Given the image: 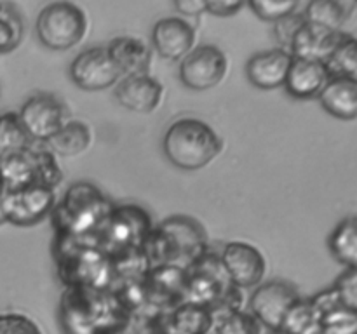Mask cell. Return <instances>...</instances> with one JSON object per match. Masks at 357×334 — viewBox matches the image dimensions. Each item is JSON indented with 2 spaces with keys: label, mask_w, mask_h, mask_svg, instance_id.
I'll use <instances>...</instances> for the list:
<instances>
[{
  "label": "cell",
  "mask_w": 357,
  "mask_h": 334,
  "mask_svg": "<svg viewBox=\"0 0 357 334\" xmlns=\"http://www.w3.org/2000/svg\"><path fill=\"white\" fill-rule=\"evenodd\" d=\"M162 150L173 166L185 170H197L220 155L222 138L208 122L185 117L167 127Z\"/></svg>",
  "instance_id": "cell-1"
},
{
  "label": "cell",
  "mask_w": 357,
  "mask_h": 334,
  "mask_svg": "<svg viewBox=\"0 0 357 334\" xmlns=\"http://www.w3.org/2000/svg\"><path fill=\"white\" fill-rule=\"evenodd\" d=\"M61 177L56 157L47 148L35 150L30 146L0 157V183L6 190L26 184H44L54 190Z\"/></svg>",
  "instance_id": "cell-2"
},
{
  "label": "cell",
  "mask_w": 357,
  "mask_h": 334,
  "mask_svg": "<svg viewBox=\"0 0 357 334\" xmlns=\"http://www.w3.org/2000/svg\"><path fill=\"white\" fill-rule=\"evenodd\" d=\"M86 13L72 2H52L37 17L38 40L52 51H68L75 47L87 33Z\"/></svg>",
  "instance_id": "cell-3"
},
{
  "label": "cell",
  "mask_w": 357,
  "mask_h": 334,
  "mask_svg": "<svg viewBox=\"0 0 357 334\" xmlns=\"http://www.w3.org/2000/svg\"><path fill=\"white\" fill-rule=\"evenodd\" d=\"M54 190L44 184H26V186L3 188L2 207L6 221L17 226L37 225L51 214L54 207Z\"/></svg>",
  "instance_id": "cell-4"
},
{
  "label": "cell",
  "mask_w": 357,
  "mask_h": 334,
  "mask_svg": "<svg viewBox=\"0 0 357 334\" xmlns=\"http://www.w3.org/2000/svg\"><path fill=\"white\" fill-rule=\"evenodd\" d=\"M229 72L227 54L216 45L194 47L180 63V80L194 90H208L218 86Z\"/></svg>",
  "instance_id": "cell-5"
},
{
  "label": "cell",
  "mask_w": 357,
  "mask_h": 334,
  "mask_svg": "<svg viewBox=\"0 0 357 334\" xmlns=\"http://www.w3.org/2000/svg\"><path fill=\"white\" fill-rule=\"evenodd\" d=\"M300 299L298 291L284 280H268L258 285L250 299L251 312L258 322L271 331H281L286 313Z\"/></svg>",
  "instance_id": "cell-6"
},
{
  "label": "cell",
  "mask_w": 357,
  "mask_h": 334,
  "mask_svg": "<svg viewBox=\"0 0 357 334\" xmlns=\"http://www.w3.org/2000/svg\"><path fill=\"white\" fill-rule=\"evenodd\" d=\"M21 124L26 129L31 141H47L65 124L66 111L58 97L52 94H33L17 111Z\"/></svg>",
  "instance_id": "cell-7"
},
{
  "label": "cell",
  "mask_w": 357,
  "mask_h": 334,
  "mask_svg": "<svg viewBox=\"0 0 357 334\" xmlns=\"http://www.w3.org/2000/svg\"><path fill=\"white\" fill-rule=\"evenodd\" d=\"M70 77L84 90H103L121 80L122 72L108 54L107 47H91L75 56Z\"/></svg>",
  "instance_id": "cell-8"
},
{
  "label": "cell",
  "mask_w": 357,
  "mask_h": 334,
  "mask_svg": "<svg viewBox=\"0 0 357 334\" xmlns=\"http://www.w3.org/2000/svg\"><path fill=\"white\" fill-rule=\"evenodd\" d=\"M222 267L237 287H253L264 280L267 261L257 246L234 240L223 247Z\"/></svg>",
  "instance_id": "cell-9"
},
{
  "label": "cell",
  "mask_w": 357,
  "mask_h": 334,
  "mask_svg": "<svg viewBox=\"0 0 357 334\" xmlns=\"http://www.w3.org/2000/svg\"><path fill=\"white\" fill-rule=\"evenodd\" d=\"M164 86L149 73L122 77L115 87V97L128 110L150 113L162 101Z\"/></svg>",
  "instance_id": "cell-10"
},
{
  "label": "cell",
  "mask_w": 357,
  "mask_h": 334,
  "mask_svg": "<svg viewBox=\"0 0 357 334\" xmlns=\"http://www.w3.org/2000/svg\"><path fill=\"white\" fill-rule=\"evenodd\" d=\"M291 63L293 56L286 49H267L257 52L246 63L248 80L258 89H278L284 86Z\"/></svg>",
  "instance_id": "cell-11"
},
{
  "label": "cell",
  "mask_w": 357,
  "mask_h": 334,
  "mask_svg": "<svg viewBox=\"0 0 357 334\" xmlns=\"http://www.w3.org/2000/svg\"><path fill=\"white\" fill-rule=\"evenodd\" d=\"M195 30L187 19L169 16L155 23L152 30L153 47L166 59H183L195 47Z\"/></svg>",
  "instance_id": "cell-12"
},
{
  "label": "cell",
  "mask_w": 357,
  "mask_h": 334,
  "mask_svg": "<svg viewBox=\"0 0 357 334\" xmlns=\"http://www.w3.org/2000/svg\"><path fill=\"white\" fill-rule=\"evenodd\" d=\"M345 35H347L345 31H331L305 23L293 38L289 52L296 59H312V61L324 63L337 49V45L344 40Z\"/></svg>",
  "instance_id": "cell-13"
},
{
  "label": "cell",
  "mask_w": 357,
  "mask_h": 334,
  "mask_svg": "<svg viewBox=\"0 0 357 334\" xmlns=\"http://www.w3.org/2000/svg\"><path fill=\"white\" fill-rule=\"evenodd\" d=\"M328 80H330V73L324 63L293 58L284 87L296 100H310V97L319 96Z\"/></svg>",
  "instance_id": "cell-14"
},
{
  "label": "cell",
  "mask_w": 357,
  "mask_h": 334,
  "mask_svg": "<svg viewBox=\"0 0 357 334\" xmlns=\"http://www.w3.org/2000/svg\"><path fill=\"white\" fill-rule=\"evenodd\" d=\"M317 97L324 110L340 120H354L357 117V79L333 77Z\"/></svg>",
  "instance_id": "cell-15"
},
{
  "label": "cell",
  "mask_w": 357,
  "mask_h": 334,
  "mask_svg": "<svg viewBox=\"0 0 357 334\" xmlns=\"http://www.w3.org/2000/svg\"><path fill=\"white\" fill-rule=\"evenodd\" d=\"M107 51L122 75H139L145 73L152 61L149 45L136 37H117L107 45Z\"/></svg>",
  "instance_id": "cell-16"
},
{
  "label": "cell",
  "mask_w": 357,
  "mask_h": 334,
  "mask_svg": "<svg viewBox=\"0 0 357 334\" xmlns=\"http://www.w3.org/2000/svg\"><path fill=\"white\" fill-rule=\"evenodd\" d=\"M45 145L54 157L82 155L93 145V131L86 122L68 120L45 141Z\"/></svg>",
  "instance_id": "cell-17"
},
{
  "label": "cell",
  "mask_w": 357,
  "mask_h": 334,
  "mask_svg": "<svg viewBox=\"0 0 357 334\" xmlns=\"http://www.w3.org/2000/svg\"><path fill=\"white\" fill-rule=\"evenodd\" d=\"M351 7H354V3L338 2V0H316L307 3L302 14L305 23L331 31H344V24L351 16L349 10Z\"/></svg>",
  "instance_id": "cell-18"
},
{
  "label": "cell",
  "mask_w": 357,
  "mask_h": 334,
  "mask_svg": "<svg viewBox=\"0 0 357 334\" xmlns=\"http://www.w3.org/2000/svg\"><path fill=\"white\" fill-rule=\"evenodd\" d=\"M357 219L356 216L342 219L328 239L331 254L347 268H357Z\"/></svg>",
  "instance_id": "cell-19"
},
{
  "label": "cell",
  "mask_w": 357,
  "mask_h": 334,
  "mask_svg": "<svg viewBox=\"0 0 357 334\" xmlns=\"http://www.w3.org/2000/svg\"><path fill=\"white\" fill-rule=\"evenodd\" d=\"M281 331L286 334H321V315L310 299L300 298L289 308Z\"/></svg>",
  "instance_id": "cell-20"
},
{
  "label": "cell",
  "mask_w": 357,
  "mask_h": 334,
  "mask_svg": "<svg viewBox=\"0 0 357 334\" xmlns=\"http://www.w3.org/2000/svg\"><path fill=\"white\" fill-rule=\"evenodd\" d=\"M330 79L333 77H349L356 79L357 77V45L354 35H345L344 40L337 45L330 58L324 61Z\"/></svg>",
  "instance_id": "cell-21"
},
{
  "label": "cell",
  "mask_w": 357,
  "mask_h": 334,
  "mask_svg": "<svg viewBox=\"0 0 357 334\" xmlns=\"http://www.w3.org/2000/svg\"><path fill=\"white\" fill-rule=\"evenodd\" d=\"M31 143L17 113L0 115V157L30 148Z\"/></svg>",
  "instance_id": "cell-22"
},
{
  "label": "cell",
  "mask_w": 357,
  "mask_h": 334,
  "mask_svg": "<svg viewBox=\"0 0 357 334\" xmlns=\"http://www.w3.org/2000/svg\"><path fill=\"white\" fill-rule=\"evenodd\" d=\"M23 26L17 13L9 6L0 3V52H10L20 45Z\"/></svg>",
  "instance_id": "cell-23"
},
{
  "label": "cell",
  "mask_w": 357,
  "mask_h": 334,
  "mask_svg": "<svg viewBox=\"0 0 357 334\" xmlns=\"http://www.w3.org/2000/svg\"><path fill=\"white\" fill-rule=\"evenodd\" d=\"M321 334H357V312L345 306L328 312L321 319Z\"/></svg>",
  "instance_id": "cell-24"
},
{
  "label": "cell",
  "mask_w": 357,
  "mask_h": 334,
  "mask_svg": "<svg viewBox=\"0 0 357 334\" xmlns=\"http://www.w3.org/2000/svg\"><path fill=\"white\" fill-rule=\"evenodd\" d=\"M298 6L300 2L296 0H251L250 2V7L258 17L272 23L293 14Z\"/></svg>",
  "instance_id": "cell-25"
},
{
  "label": "cell",
  "mask_w": 357,
  "mask_h": 334,
  "mask_svg": "<svg viewBox=\"0 0 357 334\" xmlns=\"http://www.w3.org/2000/svg\"><path fill=\"white\" fill-rule=\"evenodd\" d=\"M216 334H257L258 320L250 313L234 312L220 320Z\"/></svg>",
  "instance_id": "cell-26"
},
{
  "label": "cell",
  "mask_w": 357,
  "mask_h": 334,
  "mask_svg": "<svg viewBox=\"0 0 357 334\" xmlns=\"http://www.w3.org/2000/svg\"><path fill=\"white\" fill-rule=\"evenodd\" d=\"M0 334H44L35 320L23 313H0Z\"/></svg>",
  "instance_id": "cell-27"
},
{
  "label": "cell",
  "mask_w": 357,
  "mask_h": 334,
  "mask_svg": "<svg viewBox=\"0 0 357 334\" xmlns=\"http://www.w3.org/2000/svg\"><path fill=\"white\" fill-rule=\"evenodd\" d=\"M333 289L345 308L357 312V268H347L335 282Z\"/></svg>",
  "instance_id": "cell-28"
},
{
  "label": "cell",
  "mask_w": 357,
  "mask_h": 334,
  "mask_svg": "<svg viewBox=\"0 0 357 334\" xmlns=\"http://www.w3.org/2000/svg\"><path fill=\"white\" fill-rule=\"evenodd\" d=\"M275 26H274V35L279 42H281L282 47L286 51H289L291 47V42L295 38V35L298 33L300 28L305 24V19H303V14L300 13H293L289 16L282 17V19L275 21Z\"/></svg>",
  "instance_id": "cell-29"
},
{
  "label": "cell",
  "mask_w": 357,
  "mask_h": 334,
  "mask_svg": "<svg viewBox=\"0 0 357 334\" xmlns=\"http://www.w3.org/2000/svg\"><path fill=\"white\" fill-rule=\"evenodd\" d=\"M244 6L246 2H237V0H206V13L215 16H234Z\"/></svg>",
  "instance_id": "cell-30"
},
{
  "label": "cell",
  "mask_w": 357,
  "mask_h": 334,
  "mask_svg": "<svg viewBox=\"0 0 357 334\" xmlns=\"http://www.w3.org/2000/svg\"><path fill=\"white\" fill-rule=\"evenodd\" d=\"M174 7L183 16H199L206 13V0H176Z\"/></svg>",
  "instance_id": "cell-31"
},
{
  "label": "cell",
  "mask_w": 357,
  "mask_h": 334,
  "mask_svg": "<svg viewBox=\"0 0 357 334\" xmlns=\"http://www.w3.org/2000/svg\"><path fill=\"white\" fill-rule=\"evenodd\" d=\"M2 195H3V186L0 183V225H3L6 221V216H3V207H2Z\"/></svg>",
  "instance_id": "cell-32"
},
{
  "label": "cell",
  "mask_w": 357,
  "mask_h": 334,
  "mask_svg": "<svg viewBox=\"0 0 357 334\" xmlns=\"http://www.w3.org/2000/svg\"><path fill=\"white\" fill-rule=\"evenodd\" d=\"M271 334H286V333H282V331H271Z\"/></svg>",
  "instance_id": "cell-33"
}]
</instances>
